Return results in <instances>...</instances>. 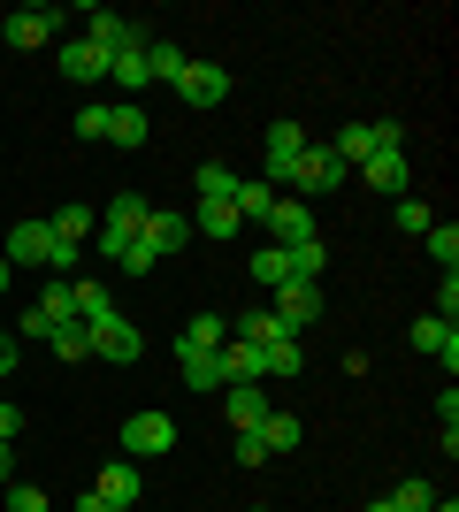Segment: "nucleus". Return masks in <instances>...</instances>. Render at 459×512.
Returning a JSON list of instances; mask_svg holds the SVG:
<instances>
[{
	"label": "nucleus",
	"instance_id": "f257e3e1",
	"mask_svg": "<svg viewBox=\"0 0 459 512\" xmlns=\"http://www.w3.org/2000/svg\"><path fill=\"white\" fill-rule=\"evenodd\" d=\"M146 207H153V199H138V192H115V199H108V214H100V230H92L108 260H123V245H131V237L146 230Z\"/></svg>",
	"mask_w": 459,
	"mask_h": 512
},
{
	"label": "nucleus",
	"instance_id": "f03ea898",
	"mask_svg": "<svg viewBox=\"0 0 459 512\" xmlns=\"http://www.w3.org/2000/svg\"><path fill=\"white\" fill-rule=\"evenodd\" d=\"M299 153H306V130L299 123H268V138H261V184H276V192H284L291 176H299Z\"/></svg>",
	"mask_w": 459,
	"mask_h": 512
},
{
	"label": "nucleus",
	"instance_id": "7ed1b4c3",
	"mask_svg": "<svg viewBox=\"0 0 459 512\" xmlns=\"http://www.w3.org/2000/svg\"><path fill=\"white\" fill-rule=\"evenodd\" d=\"M85 337H92V360H115V367H131L138 352H146L138 321H123V314H100V321H85Z\"/></svg>",
	"mask_w": 459,
	"mask_h": 512
},
{
	"label": "nucleus",
	"instance_id": "20e7f679",
	"mask_svg": "<svg viewBox=\"0 0 459 512\" xmlns=\"http://www.w3.org/2000/svg\"><path fill=\"white\" fill-rule=\"evenodd\" d=\"M268 314L284 321V337L314 329V321H322V283H284V291H268Z\"/></svg>",
	"mask_w": 459,
	"mask_h": 512
},
{
	"label": "nucleus",
	"instance_id": "39448f33",
	"mask_svg": "<svg viewBox=\"0 0 459 512\" xmlns=\"http://www.w3.org/2000/svg\"><path fill=\"white\" fill-rule=\"evenodd\" d=\"M176 100H184V107H222V100H230V69H222V62H184Z\"/></svg>",
	"mask_w": 459,
	"mask_h": 512
},
{
	"label": "nucleus",
	"instance_id": "423d86ee",
	"mask_svg": "<svg viewBox=\"0 0 459 512\" xmlns=\"http://www.w3.org/2000/svg\"><path fill=\"white\" fill-rule=\"evenodd\" d=\"M268 230H276L268 245H306V237H322V214H314V199H299V192H291V199H276Z\"/></svg>",
	"mask_w": 459,
	"mask_h": 512
},
{
	"label": "nucleus",
	"instance_id": "0eeeda50",
	"mask_svg": "<svg viewBox=\"0 0 459 512\" xmlns=\"http://www.w3.org/2000/svg\"><path fill=\"white\" fill-rule=\"evenodd\" d=\"M62 8H46V0H23V8H8V46H46L54 31H62Z\"/></svg>",
	"mask_w": 459,
	"mask_h": 512
},
{
	"label": "nucleus",
	"instance_id": "6e6552de",
	"mask_svg": "<svg viewBox=\"0 0 459 512\" xmlns=\"http://www.w3.org/2000/svg\"><path fill=\"white\" fill-rule=\"evenodd\" d=\"M345 161H337V153L329 146H306L299 153V176H291V184H299V199H322V192H337V184H345Z\"/></svg>",
	"mask_w": 459,
	"mask_h": 512
},
{
	"label": "nucleus",
	"instance_id": "1a4fd4ad",
	"mask_svg": "<svg viewBox=\"0 0 459 512\" xmlns=\"http://www.w3.org/2000/svg\"><path fill=\"white\" fill-rule=\"evenodd\" d=\"M77 23H85V39L100 46V54H123V46H146V31H138L131 16H115V8H85Z\"/></svg>",
	"mask_w": 459,
	"mask_h": 512
},
{
	"label": "nucleus",
	"instance_id": "9d476101",
	"mask_svg": "<svg viewBox=\"0 0 459 512\" xmlns=\"http://www.w3.org/2000/svg\"><path fill=\"white\" fill-rule=\"evenodd\" d=\"M54 62H62V77H69V85H108V54H100V46H92L85 31L54 46Z\"/></svg>",
	"mask_w": 459,
	"mask_h": 512
},
{
	"label": "nucleus",
	"instance_id": "9b49d317",
	"mask_svg": "<svg viewBox=\"0 0 459 512\" xmlns=\"http://www.w3.org/2000/svg\"><path fill=\"white\" fill-rule=\"evenodd\" d=\"M123 451H138V459H153V451H176V421L169 413H131V421H123Z\"/></svg>",
	"mask_w": 459,
	"mask_h": 512
},
{
	"label": "nucleus",
	"instance_id": "f8f14e48",
	"mask_svg": "<svg viewBox=\"0 0 459 512\" xmlns=\"http://www.w3.org/2000/svg\"><path fill=\"white\" fill-rule=\"evenodd\" d=\"M153 245V260H169V253H184L192 245V214H176V207H146V230H138Z\"/></svg>",
	"mask_w": 459,
	"mask_h": 512
},
{
	"label": "nucleus",
	"instance_id": "ddd939ff",
	"mask_svg": "<svg viewBox=\"0 0 459 512\" xmlns=\"http://www.w3.org/2000/svg\"><path fill=\"white\" fill-rule=\"evenodd\" d=\"M46 245H54L46 222H8V230H0V260H8V268H46Z\"/></svg>",
	"mask_w": 459,
	"mask_h": 512
},
{
	"label": "nucleus",
	"instance_id": "4468645a",
	"mask_svg": "<svg viewBox=\"0 0 459 512\" xmlns=\"http://www.w3.org/2000/svg\"><path fill=\"white\" fill-rule=\"evenodd\" d=\"M414 352L444 360V375H452V367H459V321H444V314H421V321H414Z\"/></svg>",
	"mask_w": 459,
	"mask_h": 512
},
{
	"label": "nucleus",
	"instance_id": "2eb2a0df",
	"mask_svg": "<svg viewBox=\"0 0 459 512\" xmlns=\"http://www.w3.org/2000/svg\"><path fill=\"white\" fill-rule=\"evenodd\" d=\"M360 176H368L383 199H406V184H414V176H406V153H398V146H375L368 161H360Z\"/></svg>",
	"mask_w": 459,
	"mask_h": 512
},
{
	"label": "nucleus",
	"instance_id": "dca6fc26",
	"mask_svg": "<svg viewBox=\"0 0 459 512\" xmlns=\"http://www.w3.org/2000/svg\"><path fill=\"white\" fill-rule=\"evenodd\" d=\"M222 413H230V428L245 436V428H261L276 406H268V390H261V383H230V390H222Z\"/></svg>",
	"mask_w": 459,
	"mask_h": 512
},
{
	"label": "nucleus",
	"instance_id": "f3484780",
	"mask_svg": "<svg viewBox=\"0 0 459 512\" xmlns=\"http://www.w3.org/2000/svg\"><path fill=\"white\" fill-rule=\"evenodd\" d=\"M92 490L108 497V505L138 512V459H108V467H100V482H92Z\"/></svg>",
	"mask_w": 459,
	"mask_h": 512
},
{
	"label": "nucleus",
	"instance_id": "a211bd4d",
	"mask_svg": "<svg viewBox=\"0 0 459 512\" xmlns=\"http://www.w3.org/2000/svg\"><path fill=\"white\" fill-rule=\"evenodd\" d=\"M222 344H230V321L222 314H192L176 329V352H222Z\"/></svg>",
	"mask_w": 459,
	"mask_h": 512
},
{
	"label": "nucleus",
	"instance_id": "6ab92c4d",
	"mask_svg": "<svg viewBox=\"0 0 459 512\" xmlns=\"http://www.w3.org/2000/svg\"><path fill=\"white\" fill-rule=\"evenodd\" d=\"M261 375H268V383H299V375H306V352H299V337H276V344H261Z\"/></svg>",
	"mask_w": 459,
	"mask_h": 512
},
{
	"label": "nucleus",
	"instance_id": "aec40b11",
	"mask_svg": "<svg viewBox=\"0 0 459 512\" xmlns=\"http://www.w3.org/2000/svg\"><path fill=\"white\" fill-rule=\"evenodd\" d=\"M276 184H261V176H238V199H230V207H238V222H261L268 230V214H276Z\"/></svg>",
	"mask_w": 459,
	"mask_h": 512
},
{
	"label": "nucleus",
	"instance_id": "412c9836",
	"mask_svg": "<svg viewBox=\"0 0 459 512\" xmlns=\"http://www.w3.org/2000/svg\"><path fill=\"white\" fill-rule=\"evenodd\" d=\"M215 367H222V390H230V383H261V344H238V337H230L215 352Z\"/></svg>",
	"mask_w": 459,
	"mask_h": 512
},
{
	"label": "nucleus",
	"instance_id": "4be33fe9",
	"mask_svg": "<svg viewBox=\"0 0 459 512\" xmlns=\"http://www.w3.org/2000/svg\"><path fill=\"white\" fill-rule=\"evenodd\" d=\"M146 107H138V100H108V138H115V146H146Z\"/></svg>",
	"mask_w": 459,
	"mask_h": 512
},
{
	"label": "nucleus",
	"instance_id": "5701e85b",
	"mask_svg": "<svg viewBox=\"0 0 459 512\" xmlns=\"http://www.w3.org/2000/svg\"><path fill=\"white\" fill-rule=\"evenodd\" d=\"M92 230H100V214H92V207H62V214H46V237H54V245H85Z\"/></svg>",
	"mask_w": 459,
	"mask_h": 512
},
{
	"label": "nucleus",
	"instance_id": "b1692460",
	"mask_svg": "<svg viewBox=\"0 0 459 512\" xmlns=\"http://www.w3.org/2000/svg\"><path fill=\"white\" fill-rule=\"evenodd\" d=\"M192 230H199V237H215V245H222V237H238L245 222H238V207H230V199H199Z\"/></svg>",
	"mask_w": 459,
	"mask_h": 512
},
{
	"label": "nucleus",
	"instance_id": "393cba45",
	"mask_svg": "<svg viewBox=\"0 0 459 512\" xmlns=\"http://www.w3.org/2000/svg\"><path fill=\"white\" fill-rule=\"evenodd\" d=\"M184 62H192V54H184L176 39H146V77H153V85H176Z\"/></svg>",
	"mask_w": 459,
	"mask_h": 512
},
{
	"label": "nucleus",
	"instance_id": "a878e982",
	"mask_svg": "<svg viewBox=\"0 0 459 512\" xmlns=\"http://www.w3.org/2000/svg\"><path fill=\"white\" fill-rule=\"evenodd\" d=\"M108 85H123V92H146V85H153V77H146V46L108 54Z\"/></svg>",
	"mask_w": 459,
	"mask_h": 512
},
{
	"label": "nucleus",
	"instance_id": "bb28decb",
	"mask_svg": "<svg viewBox=\"0 0 459 512\" xmlns=\"http://www.w3.org/2000/svg\"><path fill=\"white\" fill-rule=\"evenodd\" d=\"M329 153H337L345 169H360V161H368V153H375V123H345V130H337V138H329Z\"/></svg>",
	"mask_w": 459,
	"mask_h": 512
},
{
	"label": "nucleus",
	"instance_id": "cd10ccee",
	"mask_svg": "<svg viewBox=\"0 0 459 512\" xmlns=\"http://www.w3.org/2000/svg\"><path fill=\"white\" fill-rule=\"evenodd\" d=\"M253 436H261V451L276 459V451H299V436H306V428H299V413H268V421L253 428Z\"/></svg>",
	"mask_w": 459,
	"mask_h": 512
},
{
	"label": "nucleus",
	"instance_id": "c85d7f7f",
	"mask_svg": "<svg viewBox=\"0 0 459 512\" xmlns=\"http://www.w3.org/2000/svg\"><path fill=\"white\" fill-rule=\"evenodd\" d=\"M245 276L261 283V291H284V283H291V260H284V245H261V253H253V268H245Z\"/></svg>",
	"mask_w": 459,
	"mask_h": 512
},
{
	"label": "nucleus",
	"instance_id": "c756f323",
	"mask_svg": "<svg viewBox=\"0 0 459 512\" xmlns=\"http://www.w3.org/2000/svg\"><path fill=\"white\" fill-rule=\"evenodd\" d=\"M284 260H291V283H322V268H329L322 237H306V245H284Z\"/></svg>",
	"mask_w": 459,
	"mask_h": 512
},
{
	"label": "nucleus",
	"instance_id": "7c9ffc66",
	"mask_svg": "<svg viewBox=\"0 0 459 512\" xmlns=\"http://www.w3.org/2000/svg\"><path fill=\"white\" fill-rule=\"evenodd\" d=\"M39 314L54 321V329H62V321H77V291H69L62 276H46V291H39Z\"/></svg>",
	"mask_w": 459,
	"mask_h": 512
},
{
	"label": "nucleus",
	"instance_id": "2f4dec72",
	"mask_svg": "<svg viewBox=\"0 0 459 512\" xmlns=\"http://www.w3.org/2000/svg\"><path fill=\"white\" fill-rule=\"evenodd\" d=\"M46 344H54V360H69V367H77V360H92V337H85V321H62V329H54Z\"/></svg>",
	"mask_w": 459,
	"mask_h": 512
},
{
	"label": "nucleus",
	"instance_id": "473e14b6",
	"mask_svg": "<svg viewBox=\"0 0 459 512\" xmlns=\"http://www.w3.org/2000/svg\"><path fill=\"white\" fill-rule=\"evenodd\" d=\"M176 367H184V383H192V390H222L215 352H176Z\"/></svg>",
	"mask_w": 459,
	"mask_h": 512
},
{
	"label": "nucleus",
	"instance_id": "72a5a7b5",
	"mask_svg": "<svg viewBox=\"0 0 459 512\" xmlns=\"http://www.w3.org/2000/svg\"><path fill=\"white\" fill-rule=\"evenodd\" d=\"M383 505H391V512H429V505H437V490H429L421 474H406V482H398V490L383 497Z\"/></svg>",
	"mask_w": 459,
	"mask_h": 512
},
{
	"label": "nucleus",
	"instance_id": "f704fd0d",
	"mask_svg": "<svg viewBox=\"0 0 459 512\" xmlns=\"http://www.w3.org/2000/svg\"><path fill=\"white\" fill-rule=\"evenodd\" d=\"M421 245H429V260H437V268H459V230H452V222H429V230H421Z\"/></svg>",
	"mask_w": 459,
	"mask_h": 512
},
{
	"label": "nucleus",
	"instance_id": "c9c22d12",
	"mask_svg": "<svg viewBox=\"0 0 459 512\" xmlns=\"http://www.w3.org/2000/svg\"><path fill=\"white\" fill-rule=\"evenodd\" d=\"M199 199H238V176L222 161H199Z\"/></svg>",
	"mask_w": 459,
	"mask_h": 512
},
{
	"label": "nucleus",
	"instance_id": "e433bc0d",
	"mask_svg": "<svg viewBox=\"0 0 459 512\" xmlns=\"http://www.w3.org/2000/svg\"><path fill=\"white\" fill-rule=\"evenodd\" d=\"M69 291H77V321H100V314H115L108 283H69Z\"/></svg>",
	"mask_w": 459,
	"mask_h": 512
},
{
	"label": "nucleus",
	"instance_id": "4c0bfd02",
	"mask_svg": "<svg viewBox=\"0 0 459 512\" xmlns=\"http://www.w3.org/2000/svg\"><path fill=\"white\" fill-rule=\"evenodd\" d=\"M391 222H398V230H406V237H421V230H429V222H437V214H429V207H421L414 192H406V199H391Z\"/></svg>",
	"mask_w": 459,
	"mask_h": 512
},
{
	"label": "nucleus",
	"instance_id": "58836bf2",
	"mask_svg": "<svg viewBox=\"0 0 459 512\" xmlns=\"http://www.w3.org/2000/svg\"><path fill=\"white\" fill-rule=\"evenodd\" d=\"M77 138H108V100H85V107H77Z\"/></svg>",
	"mask_w": 459,
	"mask_h": 512
},
{
	"label": "nucleus",
	"instance_id": "ea45409f",
	"mask_svg": "<svg viewBox=\"0 0 459 512\" xmlns=\"http://www.w3.org/2000/svg\"><path fill=\"white\" fill-rule=\"evenodd\" d=\"M115 268H123V276H146V268H161V260H153V245H146V237H131V245H123V260H115Z\"/></svg>",
	"mask_w": 459,
	"mask_h": 512
},
{
	"label": "nucleus",
	"instance_id": "a19ab883",
	"mask_svg": "<svg viewBox=\"0 0 459 512\" xmlns=\"http://www.w3.org/2000/svg\"><path fill=\"white\" fill-rule=\"evenodd\" d=\"M8 512H46V490L39 482H8Z\"/></svg>",
	"mask_w": 459,
	"mask_h": 512
},
{
	"label": "nucleus",
	"instance_id": "79ce46f5",
	"mask_svg": "<svg viewBox=\"0 0 459 512\" xmlns=\"http://www.w3.org/2000/svg\"><path fill=\"white\" fill-rule=\"evenodd\" d=\"M437 314L459 321V268H444V276H437Z\"/></svg>",
	"mask_w": 459,
	"mask_h": 512
},
{
	"label": "nucleus",
	"instance_id": "37998d69",
	"mask_svg": "<svg viewBox=\"0 0 459 512\" xmlns=\"http://www.w3.org/2000/svg\"><path fill=\"white\" fill-rule=\"evenodd\" d=\"M16 337H54V321H46L39 306H23V314H16Z\"/></svg>",
	"mask_w": 459,
	"mask_h": 512
},
{
	"label": "nucleus",
	"instance_id": "c03bdc74",
	"mask_svg": "<svg viewBox=\"0 0 459 512\" xmlns=\"http://www.w3.org/2000/svg\"><path fill=\"white\" fill-rule=\"evenodd\" d=\"M16 428H23V413L8 406V398H0V444H16Z\"/></svg>",
	"mask_w": 459,
	"mask_h": 512
},
{
	"label": "nucleus",
	"instance_id": "a18cd8bd",
	"mask_svg": "<svg viewBox=\"0 0 459 512\" xmlns=\"http://www.w3.org/2000/svg\"><path fill=\"white\" fill-rule=\"evenodd\" d=\"M8 375H16V337L0 329V383H8Z\"/></svg>",
	"mask_w": 459,
	"mask_h": 512
},
{
	"label": "nucleus",
	"instance_id": "49530a36",
	"mask_svg": "<svg viewBox=\"0 0 459 512\" xmlns=\"http://www.w3.org/2000/svg\"><path fill=\"white\" fill-rule=\"evenodd\" d=\"M77 512H123V505H108L100 490H85V497H77Z\"/></svg>",
	"mask_w": 459,
	"mask_h": 512
},
{
	"label": "nucleus",
	"instance_id": "de8ad7c7",
	"mask_svg": "<svg viewBox=\"0 0 459 512\" xmlns=\"http://www.w3.org/2000/svg\"><path fill=\"white\" fill-rule=\"evenodd\" d=\"M0 482H16V451L0 444Z\"/></svg>",
	"mask_w": 459,
	"mask_h": 512
},
{
	"label": "nucleus",
	"instance_id": "09e8293b",
	"mask_svg": "<svg viewBox=\"0 0 459 512\" xmlns=\"http://www.w3.org/2000/svg\"><path fill=\"white\" fill-rule=\"evenodd\" d=\"M8 283H16V268H8V260H0V291H8Z\"/></svg>",
	"mask_w": 459,
	"mask_h": 512
},
{
	"label": "nucleus",
	"instance_id": "8fccbe9b",
	"mask_svg": "<svg viewBox=\"0 0 459 512\" xmlns=\"http://www.w3.org/2000/svg\"><path fill=\"white\" fill-rule=\"evenodd\" d=\"M429 512H459V505H452V497H437V505H429Z\"/></svg>",
	"mask_w": 459,
	"mask_h": 512
}]
</instances>
